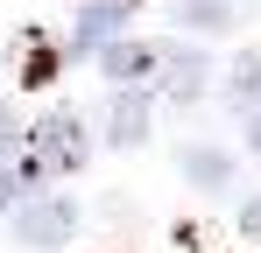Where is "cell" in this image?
<instances>
[{
  "label": "cell",
  "instance_id": "obj_11",
  "mask_svg": "<svg viewBox=\"0 0 261 253\" xmlns=\"http://www.w3.org/2000/svg\"><path fill=\"white\" fill-rule=\"evenodd\" d=\"M240 232H247V239H261V197L247 204V218H240Z\"/></svg>",
  "mask_w": 261,
  "mask_h": 253
},
{
  "label": "cell",
  "instance_id": "obj_6",
  "mask_svg": "<svg viewBox=\"0 0 261 253\" xmlns=\"http://www.w3.org/2000/svg\"><path fill=\"white\" fill-rule=\"evenodd\" d=\"M226 99H233V113H261V49H240V56H233Z\"/></svg>",
  "mask_w": 261,
  "mask_h": 253
},
{
  "label": "cell",
  "instance_id": "obj_1",
  "mask_svg": "<svg viewBox=\"0 0 261 253\" xmlns=\"http://www.w3.org/2000/svg\"><path fill=\"white\" fill-rule=\"evenodd\" d=\"M29 169L36 176H78L92 155V141H85V126H78V113H43L36 120V134H29Z\"/></svg>",
  "mask_w": 261,
  "mask_h": 253
},
{
  "label": "cell",
  "instance_id": "obj_5",
  "mask_svg": "<svg viewBox=\"0 0 261 253\" xmlns=\"http://www.w3.org/2000/svg\"><path fill=\"white\" fill-rule=\"evenodd\" d=\"M148 91H113L106 99V141L113 148H134V141H148Z\"/></svg>",
  "mask_w": 261,
  "mask_h": 253
},
{
  "label": "cell",
  "instance_id": "obj_7",
  "mask_svg": "<svg viewBox=\"0 0 261 253\" xmlns=\"http://www.w3.org/2000/svg\"><path fill=\"white\" fill-rule=\"evenodd\" d=\"M176 162H184V176H191L198 190H226V183H233V155H219V148H184Z\"/></svg>",
  "mask_w": 261,
  "mask_h": 253
},
{
  "label": "cell",
  "instance_id": "obj_3",
  "mask_svg": "<svg viewBox=\"0 0 261 253\" xmlns=\"http://www.w3.org/2000/svg\"><path fill=\"white\" fill-rule=\"evenodd\" d=\"M120 28H127V7H120V0H92L85 14H78V28H71V42H64L57 56H99L106 42H120Z\"/></svg>",
  "mask_w": 261,
  "mask_h": 253
},
{
  "label": "cell",
  "instance_id": "obj_2",
  "mask_svg": "<svg viewBox=\"0 0 261 253\" xmlns=\"http://www.w3.org/2000/svg\"><path fill=\"white\" fill-rule=\"evenodd\" d=\"M78 232V204L71 197H36V204L14 211V239L21 246H64Z\"/></svg>",
  "mask_w": 261,
  "mask_h": 253
},
{
  "label": "cell",
  "instance_id": "obj_9",
  "mask_svg": "<svg viewBox=\"0 0 261 253\" xmlns=\"http://www.w3.org/2000/svg\"><path fill=\"white\" fill-rule=\"evenodd\" d=\"M163 84H170L176 99H198V91H205V56H198V49H176L170 71H163Z\"/></svg>",
  "mask_w": 261,
  "mask_h": 253
},
{
  "label": "cell",
  "instance_id": "obj_8",
  "mask_svg": "<svg viewBox=\"0 0 261 253\" xmlns=\"http://www.w3.org/2000/svg\"><path fill=\"white\" fill-rule=\"evenodd\" d=\"M176 14H184L191 28H233L240 14H254V0H184Z\"/></svg>",
  "mask_w": 261,
  "mask_h": 253
},
{
  "label": "cell",
  "instance_id": "obj_4",
  "mask_svg": "<svg viewBox=\"0 0 261 253\" xmlns=\"http://www.w3.org/2000/svg\"><path fill=\"white\" fill-rule=\"evenodd\" d=\"M155 64H163V49H155V42H134V36H120V42L99 49V71L120 84V91H141V78H148Z\"/></svg>",
  "mask_w": 261,
  "mask_h": 253
},
{
  "label": "cell",
  "instance_id": "obj_10",
  "mask_svg": "<svg viewBox=\"0 0 261 253\" xmlns=\"http://www.w3.org/2000/svg\"><path fill=\"white\" fill-rule=\"evenodd\" d=\"M21 49H29V56H21V84H43L49 71H57V64H64V56H57V49H49L43 36H29V42H21Z\"/></svg>",
  "mask_w": 261,
  "mask_h": 253
},
{
  "label": "cell",
  "instance_id": "obj_12",
  "mask_svg": "<svg viewBox=\"0 0 261 253\" xmlns=\"http://www.w3.org/2000/svg\"><path fill=\"white\" fill-rule=\"evenodd\" d=\"M247 148H261V113H247Z\"/></svg>",
  "mask_w": 261,
  "mask_h": 253
}]
</instances>
